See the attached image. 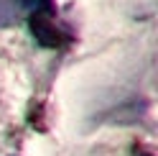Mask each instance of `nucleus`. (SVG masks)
Here are the masks:
<instances>
[{
    "label": "nucleus",
    "instance_id": "1",
    "mask_svg": "<svg viewBox=\"0 0 158 156\" xmlns=\"http://www.w3.org/2000/svg\"><path fill=\"white\" fill-rule=\"evenodd\" d=\"M28 28H31L33 38L41 46H46V49H56V46H61L69 38L61 28L56 26L54 13H31V18H28Z\"/></svg>",
    "mask_w": 158,
    "mask_h": 156
},
{
    "label": "nucleus",
    "instance_id": "3",
    "mask_svg": "<svg viewBox=\"0 0 158 156\" xmlns=\"http://www.w3.org/2000/svg\"><path fill=\"white\" fill-rule=\"evenodd\" d=\"M21 3L33 13H54V0H21Z\"/></svg>",
    "mask_w": 158,
    "mask_h": 156
},
{
    "label": "nucleus",
    "instance_id": "2",
    "mask_svg": "<svg viewBox=\"0 0 158 156\" xmlns=\"http://www.w3.org/2000/svg\"><path fill=\"white\" fill-rule=\"evenodd\" d=\"M21 8H23L21 0H0V28L10 26L15 18H18Z\"/></svg>",
    "mask_w": 158,
    "mask_h": 156
}]
</instances>
